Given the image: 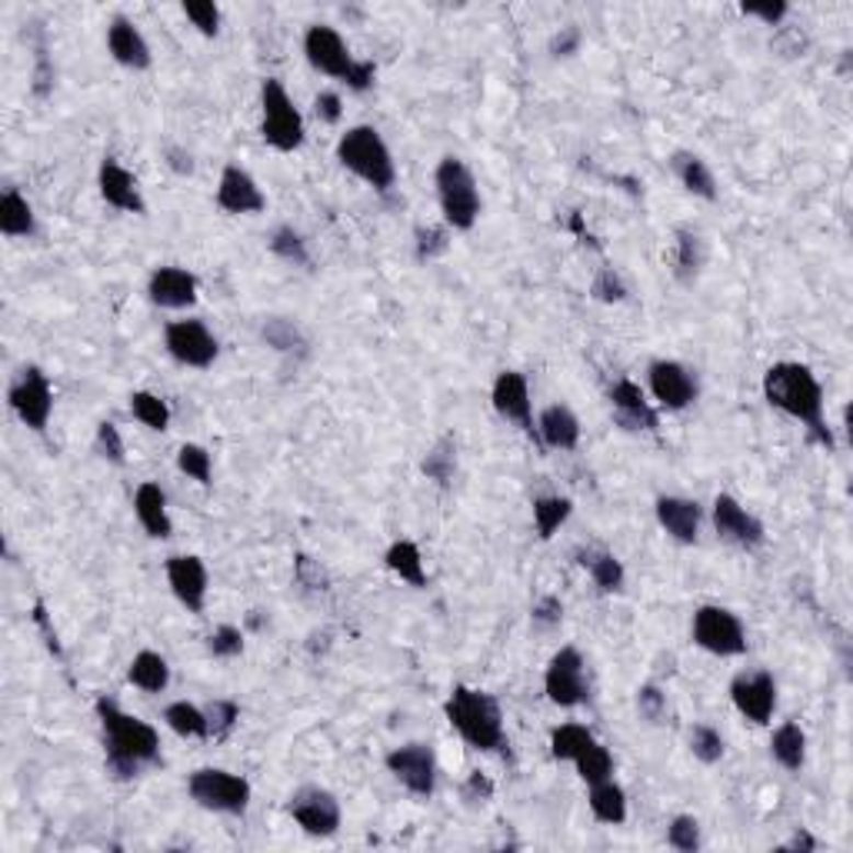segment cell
<instances>
[{"mask_svg":"<svg viewBox=\"0 0 853 853\" xmlns=\"http://www.w3.org/2000/svg\"><path fill=\"white\" fill-rule=\"evenodd\" d=\"M444 714L451 727L464 737L467 747L480 753H503L507 750V730H503V710L493 694L457 684L444 704Z\"/></svg>","mask_w":853,"mask_h":853,"instance_id":"obj_3","label":"cell"},{"mask_svg":"<svg viewBox=\"0 0 853 853\" xmlns=\"http://www.w3.org/2000/svg\"><path fill=\"white\" fill-rule=\"evenodd\" d=\"M34 624L41 627V634H44L47 647H50L57 657H64V650H60V640H57V630H54V624H50V617H47V607H44V601H37V604H34Z\"/></svg>","mask_w":853,"mask_h":853,"instance_id":"obj_61","label":"cell"},{"mask_svg":"<svg viewBox=\"0 0 853 853\" xmlns=\"http://www.w3.org/2000/svg\"><path fill=\"white\" fill-rule=\"evenodd\" d=\"M178 470L191 480H197L201 487H211L214 484V457L207 447L201 444H184L178 451Z\"/></svg>","mask_w":853,"mask_h":853,"instance_id":"obj_44","label":"cell"},{"mask_svg":"<svg viewBox=\"0 0 853 853\" xmlns=\"http://www.w3.org/2000/svg\"><path fill=\"white\" fill-rule=\"evenodd\" d=\"M670 170L676 174V181L684 184L694 197H704V201H717V181H714V174H710V167H707V160L704 157H697V153H691V150H676L673 157H670Z\"/></svg>","mask_w":853,"mask_h":853,"instance_id":"obj_30","label":"cell"},{"mask_svg":"<svg viewBox=\"0 0 853 853\" xmlns=\"http://www.w3.org/2000/svg\"><path fill=\"white\" fill-rule=\"evenodd\" d=\"M187 794L197 807L211 814H227V817H243L250 807V784L240 774L220 771V766H201L187 777Z\"/></svg>","mask_w":853,"mask_h":853,"instance_id":"obj_8","label":"cell"},{"mask_svg":"<svg viewBox=\"0 0 853 853\" xmlns=\"http://www.w3.org/2000/svg\"><path fill=\"white\" fill-rule=\"evenodd\" d=\"M181 11L204 37H217L220 34V8L214 4V0H184Z\"/></svg>","mask_w":853,"mask_h":853,"instance_id":"obj_50","label":"cell"},{"mask_svg":"<svg viewBox=\"0 0 853 853\" xmlns=\"http://www.w3.org/2000/svg\"><path fill=\"white\" fill-rule=\"evenodd\" d=\"M567 230H570V234H577V237H580L583 243H590L593 250H601V243H596V240H593V234L587 230V224H583V214H580V211H570V217H567Z\"/></svg>","mask_w":853,"mask_h":853,"instance_id":"obj_62","label":"cell"},{"mask_svg":"<svg viewBox=\"0 0 853 853\" xmlns=\"http://www.w3.org/2000/svg\"><path fill=\"white\" fill-rule=\"evenodd\" d=\"M314 114L323 121V124H340V117H344V101H340V94H333V91H320L317 98H314Z\"/></svg>","mask_w":853,"mask_h":853,"instance_id":"obj_57","label":"cell"},{"mask_svg":"<svg viewBox=\"0 0 853 853\" xmlns=\"http://www.w3.org/2000/svg\"><path fill=\"white\" fill-rule=\"evenodd\" d=\"M573 514V500L570 497H560V493H550V497H537L534 500V531L541 541H550Z\"/></svg>","mask_w":853,"mask_h":853,"instance_id":"obj_38","label":"cell"},{"mask_svg":"<svg viewBox=\"0 0 853 853\" xmlns=\"http://www.w3.org/2000/svg\"><path fill=\"white\" fill-rule=\"evenodd\" d=\"M127 680L144 694H163L170 687V663L157 650H140L127 667Z\"/></svg>","mask_w":853,"mask_h":853,"instance_id":"obj_33","label":"cell"},{"mask_svg":"<svg viewBox=\"0 0 853 853\" xmlns=\"http://www.w3.org/2000/svg\"><path fill=\"white\" fill-rule=\"evenodd\" d=\"M207 653L217 660H234L243 653V630L234 624H220L211 637H207Z\"/></svg>","mask_w":853,"mask_h":853,"instance_id":"obj_52","label":"cell"},{"mask_svg":"<svg viewBox=\"0 0 853 853\" xmlns=\"http://www.w3.org/2000/svg\"><path fill=\"white\" fill-rule=\"evenodd\" d=\"M304 54L307 64L333 80H344L351 91L367 94L374 88V77H377V64L374 60H357L348 47V41L340 37L337 27L330 24H310L304 34Z\"/></svg>","mask_w":853,"mask_h":853,"instance_id":"obj_4","label":"cell"},{"mask_svg":"<svg viewBox=\"0 0 853 853\" xmlns=\"http://www.w3.org/2000/svg\"><path fill=\"white\" fill-rule=\"evenodd\" d=\"M197 291L201 281L194 271L178 268V264H163L147 277V297L153 307L160 310H187L197 304Z\"/></svg>","mask_w":853,"mask_h":853,"instance_id":"obj_19","label":"cell"},{"mask_svg":"<svg viewBox=\"0 0 853 853\" xmlns=\"http://www.w3.org/2000/svg\"><path fill=\"white\" fill-rule=\"evenodd\" d=\"M337 160H340V167H348L354 178H361L377 194H390L397 184L394 153H390L387 140L380 137V130L371 124H357L348 134H340Z\"/></svg>","mask_w":853,"mask_h":853,"instance_id":"obj_5","label":"cell"},{"mask_svg":"<svg viewBox=\"0 0 853 853\" xmlns=\"http://www.w3.org/2000/svg\"><path fill=\"white\" fill-rule=\"evenodd\" d=\"M163 348L181 367H194V371H207L217 361V354H220V344H217L214 330L204 320H197V317L170 320L163 327Z\"/></svg>","mask_w":853,"mask_h":853,"instance_id":"obj_11","label":"cell"},{"mask_svg":"<svg viewBox=\"0 0 853 853\" xmlns=\"http://www.w3.org/2000/svg\"><path fill=\"white\" fill-rule=\"evenodd\" d=\"M261 340L277 354H287V357H297V361L310 357V340H307L304 327L291 317H268L261 323Z\"/></svg>","mask_w":853,"mask_h":853,"instance_id":"obj_29","label":"cell"},{"mask_svg":"<svg viewBox=\"0 0 853 853\" xmlns=\"http://www.w3.org/2000/svg\"><path fill=\"white\" fill-rule=\"evenodd\" d=\"M420 470H423L426 480L447 487L454 480V474H457V437L444 434L431 451H426V457L420 460Z\"/></svg>","mask_w":853,"mask_h":853,"instance_id":"obj_39","label":"cell"},{"mask_svg":"<svg viewBox=\"0 0 853 853\" xmlns=\"http://www.w3.org/2000/svg\"><path fill=\"white\" fill-rule=\"evenodd\" d=\"M647 384H650V394H653L657 407H663L670 413L687 410L701 397L697 374L680 361H653L647 367Z\"/></svg>","mask_w":853,"mask_h":853,"instance_id":"obj_14","label":"cell"},{"mask_svg":"<svg viewBox=\"0 0 853 853\" xmlns=\"http://www.w3.org/2000/svg\"><path fill=\"white\" fill-rule=\"evenodd\" d=\"M98 187H101L104 204H111L114 211L137 214V217L147 214V201H144V194H140L137 178L130 174V170H127L124 163H117V157H104V160H101V170H98Z\"/></svg>","mask_w":853,"mask_h":853,"instance_id":"obj_23","label":"cell"},{"mask_svg":"<svg viewBox=\"0 0 853 853\" xmlns=\"http://www.w3.org/2000/svg\"><path fill=\"white\" fill-rule=\"evenodd\" d=\"M294 580H297L304 590H314V593L330 590L327 570L320 567V560H314V557H307V554H297V557H294Z\"/></svg>","mask_w":853,"mask_h":853,"instance_id":"obj_53","label":"cell"},{"mask_svg":"<svg viewBox=\"0 0 853 853\" xmlns=\"http://www.w3.org/2000/svg\"><path fill=\"white\" fill-rule=\"evenodd\" d=\"M261 137L268 147L281 153H294L304 147V114L297 111L294 98L277 77H268L261 83Z\"/></svg>","mask_w":853,"mask_h":853,"instance_id":"obj_7","label":"cell"},{"mask_svg":"<svg viewBox=\"0 0 853 853\" xmlns=\"http://www.w3.org/2000/svg\"><path fill=\"white\" fill-rule=\"evenodd\" d=\"M763 400L774 410L794 417L797 423H804L820 447H827V451L837 447L830 426L823 420V387L807 364H797V361L774 364L763 374Z\"/></svg>","mask_w":853,"mask_h":853,"instance_id":"obj_2","label":"cell"},{"mask_svg":"<svg viewBox=\"0 0 853 853\" xmlns=\"http://www.w3.org/2000/svg\"><path fill=\"white\" fill-rule=\"evenodd\" d=\"M8 403L21 417L24 426H31L34 434H44L50 423V413H54V390H50L47 374L41 367L27 364L14 377V384L8 390Z\"/></svg>","mask_w":853,"mask_h":853,"instance_id":"obj_13","label":"cell"},{"mask_svg":"<svg viewBox=\"0 0 853 853\" xmlns=\"http://www.w3.org/2000/svg\"><path fill=\"white\" fill-rule=\"evenodd\" d=\"M460 797H464L467 804H487V800L493 797V781H490L487 774L474 771V774L464 781V787H460Z\"/></svg>","mask_w":853,"mask_h":853,"instance_id":"obj_58","label":"cell"},{"mask_svg":"<svg viewBox=\"0 0 853 853\" xmlns=\"http://www.w3.org/2000/svg\"><path fill=\"white\" fill-rule=\"evenodd\" d=\"M537 437L550 451H577L580 444V420L567 403H550L537 417Z\"/></svg>","mask_w":853,"mask_h":853,"instance_id":"obj_27","label":"cell"},{"mask_svg":"<svg viewBox=\"0 0 853 853\" xmlns=\"http://www.w3.org/2000/svg\"><path fill=\"white\" fill-rule=\"evenodd\" d=\"M107 54H111L121 67H127V70H147V67L153 64V54H150L147 37H144L140 27H137L130 18H124V14H117V18L107 24Z\"/></svg>","mask_w":853,"mask_h":853,"instance_id":"obj_25","label":"cell"},{"mask_svg":"<svg viewBox=\"0 0 853 853\" xmlns=\"http://www.w3.org/2000/svg\"><path fill=\"white\" fill-rule=\"evenodd\" d=\"M590 814L601 820V823H611V827H621L627 820V794L624 787L611 777V781H601L590 787Z\"/></svg>","mask_w":853,"mask_h":853,"instance_id":"obj_35","label":"cell"},{"mask_svg":"<svg viewBox=\"0 0 853 853\" xmlns=\"http://www.w3.org/2000/svg\"><path fill=\"white\" fill-rule=\"evenodd\" d=\"M573 766H577V777L587 784V787H593V784H601V781H611L614 777V753L604 747V743H590L577 760H573Z\"/></svg>","mask_w":853,"mask_h":853,"instance_id":"obj_42","label":"cell"},{"mask_svg":"<svg viewBox=\"0 0 853 853\" xmlns=\"http://www.w3.org/2000/svg\"><path fill=\"white\" fill-rule=\"evenodd\" d=\"M163 724L174 730L178 737L187 740H207L211 737V724H207V710L191 704V701H174L163 707Z\"/></svg>","mask_w":853,"mask_h":853,"instance_id":"obj_36","label":"cell"},{"mask_svg":"<svg viewBox=\"0 0 853 853\" xmlns=\"http://www.w3.org/2000/svg\"><path fill=\"white\" fill-rule=\"evenodd\" d=\"M687 743H691V753H694L701 763H707V766L720 763V760H724V750H727L724 733H720L717 727H710V724H694Z\"/></svg>","mask_w":853,"mask_h":853,"instance_id":"obj_45","label":"cell"},{"mask_svg":"<svg viewBox=\"0 0 853 853\" xmlns=\"http://www.w3.org/2000/svg\"><path fill=\"white\" fill-rule=\"evenodd\" d=\"M667 843L673 846V850H680V853H697L701 850V823H697V817H691V814H680V817H673L670 820V827H667Z\"/></svg>","mask_w":853,"mask_h":853,"instance_id":"obj_47","label":"cell"},{"mask_svg":"<svg viewBox=\"0 0 853 853\" xmlns=\"http://www.w3.org/2000/svg\"><path fill=\"white\" fill-rule=\"evenodd\" d=\"M740 14L743 18H757L766 27H781L787 21V14H791V4H784V0H766V4H740Z\"/></svg>","mask_w":853,"mask_h":853,"instance_id":"obj_55","label":"cell"},{"mask_svg":"<svg viewBox=\"0 0 853 853\" xmlns=\"http://www.w3.org/2000/svg\"><path fill=\"white\" fill-rule=\"evenodd\" d=\"M163 160H167V167L174 170V174H181V178H191V174H194V153L184 150V147H178V144H167V147H163Z\"/></svg>","mask_w":853,"mask_h":853,"instance_id":"obj_60","label":"cell"},{"mask_svg":"<svg viewBox=\"0 0 853 853\" xmlns=\"http://www.w3.org/2000/svg\"><path fill=\"white\" fill-rule=\"evenodd\" d=\"M710 518H714L717 537L727 541V544H733V547L757 550V547H763V541H766L763 521L753 518L750 510H747L737 497H730V493H717V497H714Z\"/></svg>","mask_w":853,"mask_h":853,"instance_id":"obj_16","label":"cell"},{"mask_svg":"<svg viewBox=\"0 0 853 853\" xmlns=\"http://www.w3.org/2000/svg\"><path fill=\"white\" fill-rule=\"evenodd\" d=\"M447 247H451V227H447V224L417 227V234H413V253H417L420 264H431L434 258H441Z\"/></svg>","mask_w":853,"mask_h":853,"instance_id":"obj_46","label":"cell"},{"mask_svg":"<svg viewBox=\"0 0 853 853\" xmlns=\"http://www.w3.org/2000/svg\"><path fill=\"white\" fill-rule=\"evenodd\" d=\"M490 400H493V410L518 423L524 434L537 437V423H534V400H531V384L521 371H500L493 387H490Z\"/></svg>","mask_w":853,"mask_h":853,"instance_id":"obj_18","label":"cell"},{"mask_svg":"<svg viewBox=\"0 0 853 853\" xmlns=\"http://www.w3.org/2000/svg\"><path fill=\"white\" fill-rule=\"evenodd\" d=\"M771 757L791 774H800L807 763V733L797 720H784L771 737Z\"/></svg>","mask_w":853,"mask_h":853,"instance_id":"obj_32","label":"cell"},{"mask_svg":"<svg viewBox=\"0 0 853 853\" xmlns=\"http://www.w3.org/2000/svg\"><path fill=\"white\" fill-rule=\"evenodd\" d=\"M434 187H437L444 224L460 234L474 230L480 220V211H484L474 170L460 157H441V163L434 170Z\"/></svg>","mask_w":853,"mask_h":853,"instance_id":"obj_6","label":"cell"},{"mask_svg":"<svg viewBox=\"0 0 853 853\" xmlns=\"http://www.w3.org/2000/svg\"><path fill=\"white\" fill-rule=\"evenodd\" d=\"M134 514H137V524L144 527L147 537H153V541H170V537H174V521H170L167 493H163L160 484L144 480L134 490Z\"/></svg>","mask_w":853,"mask_h":853,"instance_id":"obj_26","label":"cell"},{"mask_svg":"<svg viewBox=\"0 0 853 853\" xmlns=\"http://www.w3.org/2000/svg\"><path fill=\"white\" fill-rule=\"evenodd\" d=\"M217 207L224 214H261L268 211V197L261 191V184L253 181L243 167L227 163L220 184H217Z\"/></svg>","mask_w":853,"mask_h":853,"instance_id":"obj_24","label":"cell"},{"mask_svg":"<svg viewBox=\"0 0 853 853\" xmlns=\"http://www.w3.org/2000/svg\"><path fill=\"white\" fill-rule=\"evenodd\" d=\"M94 710L104 730V766L114 781L127 784L160 763V733L147 720L127 714L111 697H98Z\"/></svg>","mask_w":853,"mask_h":853,"instance_id":"obj_1","label":"cell"},{"mask_svg":"<svg viewBox=\"0 0 853 853\" xmlns=\"http://www.w3.org/2000/svg\"><path fill=\"white\" fill-rule=\"evenodd\" d=\"M384 564L394 577H400L403 583L410 587H426V567H423V554L413 541L400 537L387 547L384 554Z\"/></svg>","mask_w":853,"mask_h":853,"instance_id":"obj_34","label":"cell"},{"mask_svg":"<svg viewBox=\"0 0 853 853\" xmlns=\"http://www.w3.org/2000/svg\"><path fill=\"white\" fill-rule=\"evenodd\" d=\"M691 637L701 650L714 657H740L747 653V630L740 617L720 604H704L694 611L691 621Z\"/></svg>","mask_w":853,"mask_h":853,"instance_id":"obj_9","label":"cell"},{"mask_svg":"<svg viewBox=\"0 0 853 853\" xmlns=\"http://www.w3.org/2000/svg\"><path fill=\"white\" fill-rule=\"evenodd\" d=\"M784 850H800V853H814L817 850V840L807 833V830H797L794 837H791V843L784 846Z\"/></svg>","mask_w":853,"mask_h":853,"instance_id":"obj_63","label":"cell"},{"mask_svg":"<svg viewBox=\"0 0 853 853\" xmlns=\"http://www.w3.org/2000/svg\"><path fill=\"white\" fill-rule=\"evenodd\" d=\"M593 740L596 737H593L590 727H583V724H560V727L550 730V757L573 763Z\"/></svg>","mask_w":853,"mask_h":853,"instance_id":"obj_41","label":"cell"},{"mask_svg":"<svg viewBox=\"0 0 853 853\" xmlns=\"http://www.w3.org/2000/svg\"><path fill=\"white\" fill-rule=\"evenodd\" d=\"M544 694L550 704L573 710L590 701V676L577 647H560L544 670Z\"/></svg>","mask_w":853,"mask_h":853,"instance_id":"obj_10","label":"cell"},{"mask_svg":"<svg viewBox=\"0 0 853 853\" xmlns=\"http://www.w3.org/2000/svg\"><path fill=\"white\" fill-rule=\"evenodd\" d=\"M287 814L310 837H333L340 830V804H337V797L330 791H323V787H314V784H307V787L291 794Z\"/></svg>","mask_w":853,"mask_h":853,"instance_id":"obj_17","label":"cell"},{"mask_svg":"<svg viewBox=\"0 0 853 853\" xmlns=\"http://www.w3.org/2000/svg\"><path fill=\"white\" fill-rule=\"evenodd\" d=\"M531 621H534V627H541V630L560 627V621H564V601H560V596H554V593L541 596V601L534 604V611H531Z\"/></svg>","mask_w":853,"mask_h":853,"instance_id":"obj_56","label":"cell"},{"mask_svg":"<svg viewBox=\"0 0 853 853\" xmlns=\"http://www.w3.org/2000/svg\"><path fill=\"white\" fill-rule=\"evenodd\" d=\"M204 710H207V724H211L214 740H227L234 733V727L240 724V704L237 701L220 697V701H211Z\"/></svg>","mask_w":853,"mask_h":853,"instance_id":"obj_48","label":"cell"},{"mask_svg":"<svg viewBox=\"0 0 853 853\" xmlns=\"http://www.w3.org/2000/svg\"><path fill=\"white\" fill-rule=\"evenodd\" d=\"M580 557H583L580 564L590 570L596 590H601V593H621V590H624L627 570H624V564H621L614 554H607V550H587V554H580Z\"/></svg>","mask_w":853,"mask_h":853,"instance_id":"obj_37","label":"cell"},{"mask_svg":"<svg viewBox=\"0 0 853 853\" xmlns=\"http://www.w3.org/2000/svg\"><path fill=\"white\" fill-rule=\"evenodd\" d=\"M607 397H611V407H614V420H617V426H624V431L640 434V431H657V426H660V413L647 400L640 384L624 377V380H617L611 387Z\"/></svg>","mask_w":853,"mask_h":853,"instance_id":"obj_21","label":"cell"},{"mask_svg":"<svg viewBox=\"0 0 853 853\" xmlns=\"http://www.w3.org/2000/svg\"><path fill=\"white\" fill-rule=\"evenodd\" d=\"M0 234L4 237H34L37 234V214L18 187H8L0 194Z\"/></svg>","mask_w":853,"mask_h":853,"instance_id":"obj_31","label":"cell"},{"mask_svg":"<svg viewBox=\"0 0 853 853\" xmlns=\"http://www.w3.org/2000/svg\"><path fill=\"white\" fill-rule=\"evenodd\" d=\"M387 771L394 774V781L420 797V800H431L434 791H437V757H434V747L431 743H403V747H394L387 757Z\"/></svg>","mask_w":853,"mask_h":853,"instance_id":"obj_12","label":"cell"},{"mask_svg":"<svg viewBox=\"0 0 853 853\" xmlns=\"http://www.w3.org/2000/svg\"><path fill=\"white\" fill-rule=\"evenodd\" d=\"M577 47H580V27L577 24H567V27H560L550 37V54L554 57H570V54H577Z\"/></svg>","mask_w":853,"mask_h":853,"instance_id":"obj_59","label":"cell"},{"mask_svg":"<svg viewBox=\"0 0 853 853\" xmlns=\"http://www.w3.org/2000/svg\"><path fill=\"white\" fill-rule=\"evenodd\" d=\"M637 714L647 724H663V717H667V694L657 684H644L637 691Z\"/></svg>","mask_w":853,"mask_h":853,"instance_id":"obj_54","label":"cell"},{"mask_svg":"<svg viewBox=\"0 0 853 853\" xmlns=\"http://www.w3.org/2000/svg\"><path fill=\"white\" fill-rule=\"evenodd\" d=\"M657 524L663 527V534L676 544H697L701 537V524H704V507L691 497H657L653 503Z\"/></svg>","mask_w":853,"mask_h":853,"instance_id":"obj_22","label":"cell"},{"mask_svg":"<svg viewBox=\"0 0 853 853\" xmlns=\"http://www.w3.org/2000/svg\"><path fill=\"white\" fill-rule=\"evenodd\" d=\"M94 444H98V454H101L107 464H114V467H124V464H127V447H124V437H121V431H117L114 420H101V423H98Z\"/></svg>","mask_w":853,"mask_h":853,"instance_id":"obj_51","label":"cell"},{"mask_svg":"<svg viewBox=\"0 0 853 853\" xmlns=\"http://www.w3.org/2000/svg\"><path fill=\"white\" fill-rule=\"evenodd\" d=\"M268 247L274 258H281L284 264H294V268H310V247L304 240V234L291 224H281L271 237H268Z\"/></svg>","mask_w":853,"mask_h":853,"instance_id":"obj_40","label":"cell"},{"mask_svg":"<svg viewBox=\"0 0 853 853\" xmlns=\"http://www.w3.org/2000/svg\"><path fill=\"white\" fill-rule=\"evenodd\" d=\"M130 413H134V420H140V423L147 426V431L163 434L167 426H170V407H167V400L157 397V394H150V390H134V394H130Z\"/></svg>","mask_w":853,"mask_h":853,"instance_id":"obj_43","label":"cell"},{"mask_svg":"<svg viewBox=\"0 0 853 853\" xmlns=\"http://www.w3.org/2000/svg\"><path fill=\"white\" fill-rule=\"evenodd\" d=\"M163 573H167L170 593H174L191 614H204V607H207V567H204V560L194 557V554H174V557H167Z\"/></svg>","mask_w":853,"mask_h":853,"instance_id":"obj_20","label":"cell"},{"mask_svg":"<svg viewBox=\"0 0 853 853\" xmlns=\"http://www.w3.org/2000/svg\"><path fill=\"white\" fill-rule=\"evenodd\" d=\"M627 284H624V277L614 271V268H601L593 274V281H590V297L593 300H601V304H621V300H627Z\"/></svg>","mask_w":853,"mask_h":853,"instance_id":"obj_49","label":"cell"},{"mask_svg":"<svg viewBox=\"0 0 853 853\" xmlns=\"http://www.w3.org/2000/svg\"><path fill=\"white\" fill-rule=\"evenodd\" d=\"M730 701L740 717L763 727L777 710V680L771 670H743L730 680Z\"/></svg>","mask_w":853,"mask_h":853,"instance_id":"obj_15","label":"cell"},{"mask_svg":"<svg viewBox=\"0 0 853 853\" xmlns=\"http://www.w3.org/2000/svg\"><path fill=\"white\" fill-rule=\"evenodd\" d=\"M707 247L704 237L694 227H676L673 234V274L680 284H694L704 271Z\"/></svg>","mask_w":853,"mask_h":853,"instance_id":"obj_28","label":"cell"}]
</instances>
